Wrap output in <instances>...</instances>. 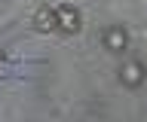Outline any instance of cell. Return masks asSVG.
Returning <instances> with one entry per match:
<instances>
[{
    "instance_id": "1",
    "label": "cell",
    "mask_w": 147,
    "mask_h": 122,
    "mask_svg": "<svg viewBox=\"0 0 147 122\" xmlns=\"http://www.w3.org/2000/svg\"><path fill=\"white\" fill-rule=\"evenodd\" d=\"M119 83L129 85V89H138V85L144 83V64L141 61H126V64L119 67Z\"/></svg>"
},
{
    "instance_id": "2",
    "label": "cell",
    "mask_w": 147,
    "mask_h": 122,
    "mask_svg": "<svg viewBox=\"0 0 147 122\" xmlns=\"http://www.w3.org/2000/svg\"><path fill=\"white\" fill-rule=\"evenodd\" d=\"M34 28L40 31V34L55 31V28H58V9H52V6H40V9L34 12Z\"/></svg>"
},
{
    "instance_id": "3",
    "label": "cell",
    "mask_w": 147,
    "mask_h": 122,
    "mask_svg": "<svg viewBox=\"0 0 147 122\" xmlns=\"http://www.w3.org/2000/svg\"><path fill=\"white\" fill-rule=\"evenodd\" d=\"M126 46H129V34H126V28L110 25V28L104 31V49H110V52H123Z\"/></svg>"
},
{
    "instance_id": "4",
    "label": "cell",
    "mask_w": 147,
    "mask_h": 122,
    "mask_svg": "<svg viewBox=\"0 0 147 122\" xmlns=\"http://www.w3.org/2000/svg\"><path fill=\"white\" fill-rule=\"evenodd\" d=\"M58 31H64V34L80 31V12L74 6H58Z\"/></svg>"
},
{
    "instance_id": "5",
    "label": "cell",
    "mask_w": 147,
    "mask_h": 122,
    "mask_svg": "<svg viewBox=\"0 0 147 122\" xmlns=\"http://www.w3.org/2000/svg\"><path fill=\"white\" fill-rule=\"evenodd\" d=\"M0 58H3V55H0Z\"/></svg>"
}]
</instances>
